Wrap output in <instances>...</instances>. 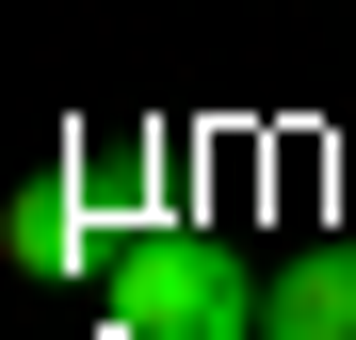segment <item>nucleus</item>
<instances>
[{"instance_id": "nucleus-1", "label": "nucleus", "mask_w": 356, "mask_h": 340, "mask_svg": "<svg viewBox=\"0 0 356 340\" xmlns=\"http://www.w3.org/2000/svg\"><path fill=\"white\" fill-rule=\"evenodd\" d=\"M130 340H259V292L211 243H146L130 259Z\"/></svg>"}, {"instance_id": "nucleus-2", "label": "nucleus", "mask_w": 356, "mask_h": 340, "mask_svg": "<svg viewBox=\"0 0 356 340\" xmlns=\"http://www.w3.org/2000/svg\"><path fill=\"white\" fill-rule=\"evenodd\" d=\"M259 340H356V243H308V259H275V292H259Z\"/></svg>"}]
</instances>
